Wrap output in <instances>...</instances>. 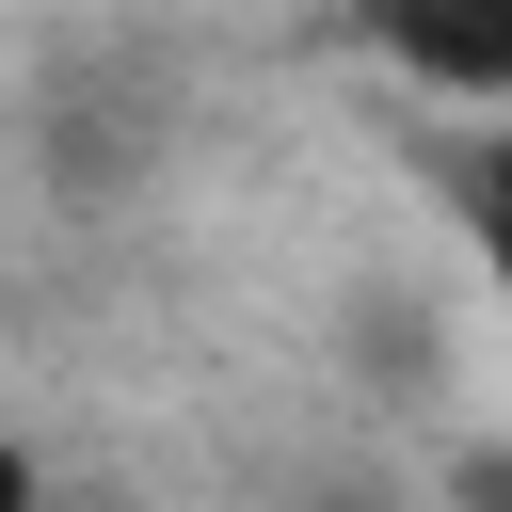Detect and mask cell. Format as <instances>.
<instances>
[{"label": "cell", "instance_id": "obj_2", "mask_svg": "<svg viewBox=\"0 0 512 512\" xmlns=\"http://www.w3.org/2000/svg\"><path fill=\"white\" fill-rule=\"evenodd\" d=\"M448 208H464V256H480V288H496V320H512V112H496L480 144H448Z\"/></svg>", "mask_w": 512, "mask_h": 512}, {"label": "cell", "instance_id": "obj_3", "mask_svg": "<svg viewBox=\"0 0 512 512\" xmlns=\"http://www.w3.org/2000/svg\"><path fill=\"white\" fill-rule=\"evenodd\" d=\"M32 480H48V464H32V448H16V432H0V512H16V496H32Z\"/></svg>", "mask_w": 512, "mask_h": 512}, {"label": "cell", "instance_id": "obj_1", "mask_svg": "<svg viewBox=\"0 0 512 512\" xmlns=\"http://www.w3.org/2000/svg\"><path fill=\"white\" fill-rule=\"evenodd\" d=\"M352 32L432 112H512V0H352Z\"/></svg>", "mask_w": 512, "mask_h": 512}]
</instances>
